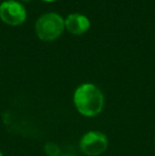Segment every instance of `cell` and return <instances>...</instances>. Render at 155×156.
Listing matches in <instances>:
<instances>
[{"mask_svg":"<svg viewBox=\"0 0 155 156\" xmlns=\"http://www.w3.org/2000/svg\"><path fill=\"white\" fill-rule=\"evenodd\" d=\"M73 103L78 112L86 117H95L103 109L104 97L102 91L91 83L80 85L73 94Z\"/></svg>","mask_w":155,"mask_h":156,"instance_id":"cell-1","label":"cell"},{"mask_svg":"<svg viewBox=\"0 0 155 156\" xmlns=\"http://www.w3.org/2000/svg\"><path fill=\"white\" fill-rule=\"evenodd\" d=\"M65 29V19L58 13H46L35 23L36 34L41 41H51L56 39Z\"/></svg>","mask_w":155,"mask_h":156,"instance_id":"cell-2","label":"cell"},{"mask_svg":"<svg viewBox=\"0 0 155 156\" xmlns=\"http://www.w3.org/2000/svg\"><path fill=\"white\" fill-rule=\"evenodd\" d=\"M108 141L103 133L98 131L87 132L80 140V148L88 156H99L107 149Z\"/></svg>","mask_w":155,"mask_h":156,"instance_id":"cell-3","label":"cell"},{"mask_svg":"<svg viewBox=\"0 0 155 156\" xmlns=\"http://www.w3.org/2000/svg\"><path fill=\"white\" fill-rule=\"evenodd\" d=\"M0 18L10 26H19L27 18L26 8L16 0H5L0 4Z\"/></svg>","mask_w":155,"mask_h":156,"instance_id":"cell-4","label":"cell"},{"mask_svg":"<svg viewBox=\"0 0 155 156\" xmlns=\"http://www.w3.org/2000/svg\"><path fill=\"white\" fill-rule=\"evenodd\" d=\"M65 28L72 34L81 35L87 32L90 28V21L85 15L73 13L65 18Z\"/></svg>","mask_w":155,"mask_h":156,"instance_id":"cell-5","label":"cell"},{"mask_svg":"<svg viewBox=\"0 0 155 156\" xmlns=\"http://www.w3.org/2000/svg\"><path fill=\"white\" fill-rule=\"evenodd\" d=\"M45 152L48 156H61V149L53 142H48L45 146Z\"/></svg>","mask_w":155,"mask_h":156,"instance_id":"cell-6","label":"cell"},{"mask_svg":"<svg viewBox=\"0 0 155 156\" xmlns=\"http://www.w3.org/2000/svg\"><path fill=\"white\" fill-rule=\"evenodd\" d=\"M43 1H46V2H52V1H55V0H43Z\"/></svg>","mask_w":155,"mask_h":156,"instance_id":"cell-7","label":"cell"},{"mask_svg":"<svg viewBox=\"0 0 155 156\" xmlns=\"http://www.w3.org/2000/svg\"><path fill=\"white\" fill-rule=\"evenodd\" d=\"M63 156H75V155H63Z\"/></svg>","mask_w":155,"mask_h":156,"instance_id":"cell-8","label":"cell"},{"mask_svg":"<svg viewBox=\"0 0 155 156\" xmlns=\"http://www.w3.org/2000/svg\"><path fill=\"white\" fill-rule=\"evenodd\" d=\"M0 156H3V155H2V153H1V152H0Z\"/></svg>","mask_w":155,"mask_h":156,"instance_id":"cell-9","label":"cell"},{"mask_svg":"<svg viewBox=\"0 0 155 156\" xmlns=\"http://www.w3.org/2000/svg\"><path fill=\"white\" fill-rule=\"evenodd\" d=\"M25 1H29V0H25Z\"/></svg>","mask_w":155,"mask_h":156,"instance_id":"cell-10","label":"cell"}]
</instances>
